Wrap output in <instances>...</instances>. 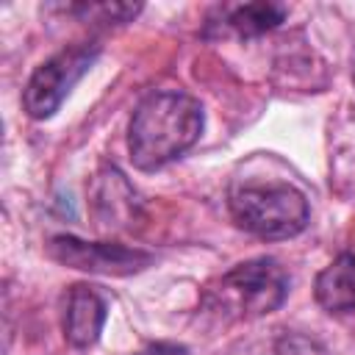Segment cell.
<instances>
[{"instance_id": "obj_3", "label": "cell", "mask_w": 355, "mask_h": 355, "mask_svg": "<svg viewBox=\"0 0 355 355\" xmlns=\"http://www.w3.org/2000/svg\"><path fill=\"white\" fill-rule=\"evenodd\" d=\"M288 297V272L275 258H250L227 269L211 288L208 305L225 316L258 319L277 311Z\"/></svg>"}, {"instance_id": "obj_8", "label": "cell", "mask_w": 355, "mask_h": 355, "mask_svg": "<svg viewBox=\"0 0 355 355\" xmlns=\"http://www.w3.org/2000/svg\"><path fill=\"white\" fill-rule=\"evenodd\" d=\"M288 8L283 3H236L219 8V25L222 31H233L241 39L261 36L266 31H275L286 19Z\"/></svg>"}, {"instance_id": "obj_2", "label": "cell", "mask_w": 355, "mask_h": 355, "mask_svg": "<svg viewBox=\"0 0 355 355\" xmlns=\"http://www.w3.org/2000/svg\"><path fill=\"white\" fill-rule=\"evenodd\" d=\"M227 208L233 222L269 241L291 239L308 227L311 208L300 189L291 183H244L230 189Z\"/></svg>"}, {"instance_id": "obj_9", "label": "cell", "mask_w": 355, "mask_h": 355, "mask_svg": "<svg viewBox=\"0 0 355 355\" xmlns=\"http://www.w3.org/2000/svg\"><path fill=\"white\" fill-rule=\"evenodd\" d=\"M130 191V183L125 180V175L116 166H105L103 172L94 175V186H92V205L97 211V216L108 225H125L130 216H136V194L122 197Z\"/></svg>"}, {"instance_id": "obj_11", "label": "cell", "mask_w": 355, "mask_h": 355, "mask_svg": "<svg viewBox=\"0 0 355 355\" xmlns=\"http://www.w3.org/2000/svg\"><path fill=\"white\" fill-rule=\"evenodd\" d=\"M272 355H324V347L311 338V336H302V333H283L275 347H272Z\"/></svg>"}, {"instance_id": "obj_6", "label": "cell", "mask_w": 355, "mask_h": 355, "mask_svg": "<svg viewBox=\"0 0 355 355\" xmlns=\"http://www.w3.org/2000/svg\"><path fill=\"white\" fill-rule=\"evenodd\" d=\"M108 319V302L105 297L86 283H75L67 294L64 308V338L75 349H86L97 344L103 324Z\"/></svg>"}, {"instance_id": "obj_5", "label": "cell", "mask_w": 355, "mask_h": 355, "mask_svg": "<svg viewBox=\"0 0 355 355\" xmlns=\"http://www.w3.org/2000/svg\"><path fill=\"white\" fill-rule=\"evenodd\" d=\"M47 255L64 266L94 272V275H114L128 277L153 263V252L139 247H125L116 241H83L78 236L61 233L47 241Z\"/></svg>"}, {"instance_id": "obj_10", "label": "cell", "mask_w": 355, "mask_h": 355, "mask_svg": "<svg viewBox=\"0 0 355 355\" xmlns=\"http://www.w3.org/2000/svg\"><path fill=\"white\" fill-rule=\"evenodd\" d=\"M55 8L69 17H78L80 22L125 25L141 11V3H69V6H55Z\"/></svg>"}, {"instance_id": "obj_1", "label": "cell", "mask_w": 355, "mask_h": 355, "mask_svg": "<svg viewBox=\"0 0 355 355\" xmlns=\"http://www.w3.org/2000/svg\"><path fill=\"white\" fill-rule=\"evenodd\" d=\"M205 114L197 97L169 89L147 94L128 125V153L136 169L155 172L191 150L202 133Z\"/></svg>"}, {"instance_id": "obj_4", "label": "cell", "mask_w": 355, "mask_h": 355, "mask_svg": "<svg viewBox=\"0 0 355 355\" xmlns=\"http://www.w3.org/2000/svg\"><path fill=\"white\" fill-rule=\"evenodd\" d=\"M97 58H100V44L78 42L42 61L22 89L25 114L31 119H50L69 97V92L78 86V80L94 67Z\"/></svg>"}, {"instance_id": "obj_7", "label": "cell", "mask_w": 355, "mask_h": 355, "mask_svg": "<svg viewBox=\"0 0 355 355\" xmlns=\"http://www.w3.org/2000/svg\"><path fill=\"white\" fill-rule=\"evenodd\" d=\"M313 297L327 313H355V252H341L316 275Z\"/></svg>"}]
</instances>
